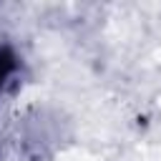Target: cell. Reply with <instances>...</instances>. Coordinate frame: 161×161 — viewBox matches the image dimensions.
I'll return each mask as SVG.
<instances>
[{
  "instance_id": "cell-1",
  "label": "cell",
  "mask_w": 161,
  "mask_h": 161,
  "mask_svg": "<svg viewBox=\"0 0 161 161\" xmlns=\"http://www.w3.org/2000/svg\"><path fill=\"white\" fill-rule=\"evenodd\" d=\"M13 68H15V55H13L8 48H0V88H3V83L10 78Z\"/></svg>"
}]
</instances>
